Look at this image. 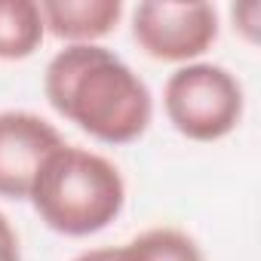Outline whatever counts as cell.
I'll list each match as a JSON object with an SVG mask.
<instances>
[{
  "label": "cell",
  "mask_w": 261,
  "mask_h": 261,
  "mask_svg": "<svg viewBox=\"0 0 261 261\" xmlns=\"http://www.w3.org/2000/svg\"><path fill=\"white\" fill-rule=\"evenodd\" d=\"M49 105L105 145H129L154 117L148 83L117 53L95 43L59 49L43 77Z\"/></svg>",
  "instance_id": "cell-1"
},
{
  "label": "cell",
  "mask_w": 261,
  "mask_h": 261,
  "mask_svg": "<svg viewBox=\"0 0 261 261\" xmlns=\"http://www.w3.org/2000/svg\"><path fill=\"white\" fill-rule=\"evenodd\" d=\"M28 197L49 230L89 237L120 215L126 185L108 157L77 145H62L40 163Z\"/></svg>",
  "instance_id": "cell-2"
},
{
  "label": "cell",
  "mask_w": 261,
  "mask_h": 261,
  "mask_svg": "<svg viewBox=\"0 0 261 261\" xmlns=\"http://www.w3.org/2000/svg\"><path fill=\"white\" fill-rule=\"evenodd\" d=\"M163 105L169 123L181 136L194 142H218L233 133L243 117V86L227 68L197 62L169 74Z\"/></svg>",
  "instance_id": "cell-3"
},
{
  "label": "cell",
  "mask_w": 261,
  "mask_h": 261,
  "mask_svg": "<svg viewBox=\"0 0 261 261\" xmlns=\"http://www.w3.org/2000/svg\"><path fill=\"white\" fill-rule=\"evenodd\" d=\"M136 43L160 62H191L203 56L218 37V13L212 4H166L148 0L133 16Z\"/></svg>",
  "instance_id": "cell-4"
},
{
  "label": "cell",
  "mask_w": 261,
  "mask_h": 261,
  "mask_svg": "<svg viewBox=\"0 0 261 261\" xmlns=\"http://www.w3.org/2000/svg\"><path fill=\"white\" fill-rule=\"evenodd\" d=\"M62 145L49 120L31 111H0V197L25 200L40 163Z\"/></svg>",
  "instance_id": "cell-5"
},
{
  "label": "cell",
  "mask_w": 261,
  "mask_h": 261,
  "mask_svg": "<svg viewBox=\"0 0 261 261\" xmlns=\"http://www.w3.org/2000/svg\"><path fill=\"white\" fill-rule=\"evenodd\" d=\"M37 7L43 25L56 37L74 43H89L95 37L111 34L123 16L120 0H43Z\"/></svg>",
  "instance_id": "cell-6"
},
{
  "label": "cell",
  "mask_w": 261,
  "mask_h": 261,
  "mask_svg": "<svg viewBox=\"0 0 261 261\" xmlns=\"http://www.w3.org/2000/svg\"><path fill=\"white\" fill-rule=\"evenodd\" d=\"M43 16L34 0H0V62L28 59L43 43Z\"/></svg>",
  "instance_id": "cell-7"
},
{
  "label": "cell",
  "mask_w": 261,
  "mask_h": 261,
  "mask_svg": "<svg viewBox=\"0 0 261 261\" xmlns=\"http://www.w3.org/2000/svg\"><path fill=\"white\" fill-rule=\"evenodd\" d=\"M126 246L136 261H206L200 246L175 227H151Z\"/></svg>",
  "instance_id": "cell-8"
},
{
  "label": "cell",
  "mask_w": 261,
  "mask_h": 261,
  "mask_svg": "<svg viewBox=\"0 0 261 261\" xmlns=\"http://www.w3.org/2000/svg\"><path fill=\"white\" fill-rule=\"evenodd\" d=\"M0 261H22L19 237H16V230L4 212H0Z\"/></svg>",
  "instance_id": "cell-9"
},
{
  "label": "cell",
  "mask_w": 261,
  "mask_h": 261,
  "mask_svg": "<svg viewBox=\"0 0 261 261\" xmlns=\"http://www.w3.org/2000/svg\"><path fill=\"white\" fill-rule=\"evenodd\" d=\"M74 261H136V258L129 252V246H105V249H89Z\"/></svg>",
  "instance_id": "cell-10"
}]
</instances>
